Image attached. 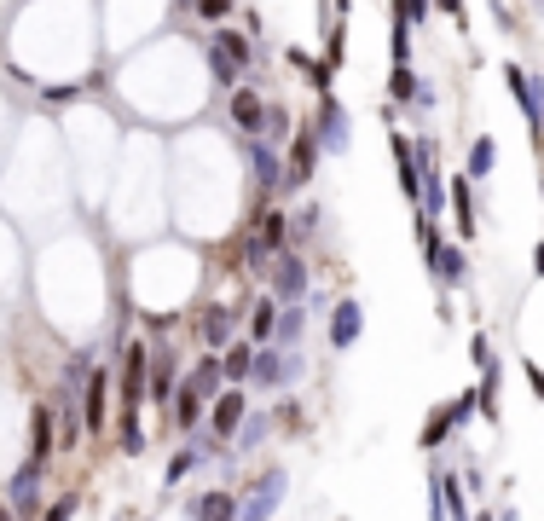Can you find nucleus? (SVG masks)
Here are the masks:
<instances>
[{
    "label": "nucleus",
    "mask_w": 544,
    "mask_h": 521,
    "mask_svg": "<svg viewBox=\"0 0 544 521\" xmlns=\"http://www.w3.org/2000/svg\"><path fill=\"white\" fill-rule=\"evenodd\" d=\"M249 58H255V41H249V35H237V29H227V24H220L215 35H209V75H215V82L227 87V93L244 82Z\"/></svg>",
    "instance_id": "f257e3e1"
},
{
    "label": "nucleus",
    "mask_w": 544,
    "mask_h": 521,
    "mask_svg": "<svg viewBox=\"0 0 544 521\" xmlns=\"http://www.w3.org/2000/svg\"><path fill=\"white\" fill-rule=\"evenodd\" d=\"M267 296H272L278 307H296L301 296H313V273H307V261H301V249H278V255H272Z\"/></svg>",
    "instance_id": "f03ea898"
},
{
    "label": "nucleus",
    "mask_w": 544,
    "mask_h": 521,
    "mask_svg": "<svg viewBox=\"0 0 544 521\" xmlns=\"http://www.w3.org/2000/svg\"><path fill=\"white\" fill-rule=\"evenodd\" d=\"M301 371H307V354L301 347H255V371H249V383L255 388H290L301 383Z\"/></svg>",
    "instance_id": "7ed1b4c3"
},
{
    "label": "nucleus",
    "mask_w": 544,
    "mask_h": 521,
    "mask_svg": "<svg viewBox=\"0 0 544 521\" xmlns=\"http://www.w3.org/2000/svg\"><path fill=\"white\" fill-rule=\"evenodd\" d=\"M475 412H481V400H475V388H463V394H458V400H446V406H435V412H428V417H423V435H418V440H423V452H440V446H446V440H452V435H458V429H463V423H469V417H475Z\"/></svg>",
    "instance_id": "20e7f679"
},
{
    "label": "nucleus",
    "mask_w": 544,
    "mask_h": 521,
    "mask_svg": "<svg viewBox=\"0 0 544 521\" xmlns=\"http://www.w3.org/2000/svg\"><path fill=\"white\" fill-rule=\"evenodd\" d=\"M146 371H151V342H122V366H116V400L122 412H139L146 406Z\"/></svg>",
    "instance_id": "39448f33"
},
{
    "label": "nucleus",
    "mask_w": 544,
    "mask_h": 521,
    "mask_svg": "<svg viewBox=\"0 0 544 521\" xmlns=\"http://www.w3.org/2000/svg\"><path fill=\"white\" fill-rule=\"evenodd\" d=\"M284 493H290V476H284V469H261V476L244 486V498H237V521H272Z\"/></svg>",
    "instance_id": "423d86ee"
},
{
    "label": "nucleus",
    "mask_w": 544,
    "mask_h": 521,
    "mask_svg": "<svg viewBox=\"0 0 544 521\" xmlns=\"http://www.w3.org/2000/svg\"><path fill=\"white\" fill-rule=\"evenodd\" d=\"M504 82L516 93L521 116H527V134H533V145H544V75H527L521 65H504Z\"/></svg>",
    "instance_id": "0eeeda50"
},
{
    "label": "nucleus",
    "mask_w": 544,
    "mask_h": 521,
    "mask_svg": "<svg viewBox=\"0 0 544 521\" xmlns=\"http://www.w3.org/2000/svg\"><path fill=\"white\" fill-rule=\"evenodd\" d=\"M267 93L261 87H249V82H237L232 93H227V116H232V128L244 134V139H261L267 134Z\"/></svg>",
    "instance_id": "6e6552de"
},
{
    "label": "nucleus",
    "mask_w": 544,
    "mask_h": 521,
    "mask_svg": "<svg viewBox=\"0 0 544 521\" xmlns=\"http://www.w3.org/2000/svg\"><path fill=\"white\" fill-rule=\"evenodd\" d=\"M313 134H318V151H330V156H348V145H354V122H348V105L336 99V93H325V99H318Z\"/></svg>",
    "instance_id": "1a4fd4ad"
},
{
    "label": "nucleus",
    "mask_w": 544,
    "mask_h": 521,
    "mask_svg": "<svg viewBox=\"0 0 544 521\" xmlns=\"http://www.w3.org/2000/svg\"><path fill=\"white\" fill-rule=\"evenodd\" d=\"M244 417H249V388H244V383H227V388L209 400V423H203V429H209L215 440H227V435L244 429Z\"/></svg>",
    "instance_id": "9d476101"
},
{
    "label": "nucleus",
    "mask_w": 544,
    "mask_h": 521,
    "mask_svg": "<svg viewBox=\"0 0 544 521\" xmlns=\"http://www.w3.org/2000/svg\"><path fill=\"white\" fill-rule=\"evenodd\" d=\"M359 330H365V307H359V296H336L330 313H325V342L336 347V354H348V347L359 342Z\"/></svg>",
    "instance_id": "9b49d317"
},
{
    "label": "nucleus",
    "mask_w": 544,
    "mask_h": 521,
    "mask_svg": "<svg viewBox=\"0 0 544 521\" xmlns=\"http://www.w3.org/2000/svg\"><path fill=\"white\" fill-rule=\"evenodd\" d=\"M174 388H180V354L174 342H151V371H146V400L151 406H168Z\"/></svg>",
    "instance_id": "f8f14e48"
},
{
    "label": "nucleus",
    "mask_w": 544,
    "mask_h": 521,
    "mask_svg": "<svg viewBox=\"0 0 544 521\" xmlns=\"http://www.w3.org/2000/svg\"><path fill=\"white\" fill-rule=\"evenodd\" d=\"M41 481H46V469L41 464H18V476L6 481V504H12V516L18 521H41Z\"/></svg>",
    "instance_id": "ddd939ff"
},
{
    "label": "nucleus",
    "mask_w": 544,
    "mask_h": 521,
    "mask_svg": "<svg viewBox=\"0 0 544 521\" xmlns=\"http://www.w3.org/2000/svg\"><path fill=\"white\" fill-rule=\"evenodd\" d=\"M290 163H284V192H301V185H313V174H318V134L313 128H296L290 139Z\"/></svg>",
    "instance_id": "4468645a"
},
{
    "label": "nucleus",
    "mask_w": 544,
    "mask_h": 521,
    "mask_svg": "<svg viewBox=\"0 0 544 521\" xmlns=\"http://www.w3.org/2000/svg\"><path fill=\"white\" fill-rule=\"evenodd\" d=\"M244 156H249V174H255V185L278 197V192H284V151L272 145V139H244Z\"/></svg>",
    "instance_id": "2eb2a0df"
},
{
    "label": "nucleus",
    "mask_w": 544,
    "mask_h": 521,
    "mask_svg": "<svg viewBox=\"0 0 544 521\" xmlns=\"http://www.w3.org/2000/svg\"><path fill=\"white\" fill-rule=\"evenodd\" d=\"M58 452V417H53V400H35L29 406V464H53Z\"/></svg>",
    "instance_id": "dca6fc26"
},
{
    "label": "nucleus",
    "mask_w": 544,
    "mask_h": 521,
    "mask_svg": "<svg viewBox=\"0 0 544 521\" xmlns=\"http://www.w3.org/2000/svg\"><path fill=\"white\" fill-rule=\"evenodd\" d=\"M423 261H428V273H435L440 290H458V284H469V255H463L458 244H428Z\"/></svg>",
    "instance_id": "f3484780"
},
{
    "label": "nucleus",
    "mask_w": 544,
    "mask_h": 521,
    "mask_svg": "<svg viewBox=\"0 0 544 521\" xmlns=\"http://www.w3.org/2000/svg\"><path fill=\"white\" fill-rule=\"evenodd\" d=\"M232 325H237V313L227 302H209L197 313V342H203V354H227L232 347Z\"/></svg>",
    "instance_id": "a211bd4d"
},
{
    "label": "nucleus",
    "mask_w": 544,
    "mask_h": 521,
    "mask_svg": "<svg viewBox=\"0 0 544 521\" xmlns=\"http://www.w3.org/2000/svg\"><path fill=\"white\" fill-rule=\"evenodd\" d=\"M168 423H174V435H197L203 423H209V400H203L191 383H180L174 400H168Z\"/></svg>",
    "instance_id": "6ab92c4d"
},
{
    "label": "nucleus",
    "mask_w": 544,
    "mask_h": 521,
    "mask_svg": "<svg viewBox=\"0 0 544 521\" xmlns=\"http://www.w3.org/2000/svg\"><path fill=\"white\" fill-rule=\"evenodd\" d=\"M110 388H116V376H110L105 366L87 376V388H82V417H87V435H105V423H110Z\"/></svg>",
    "instance_id": "aec40b11"
},
{
    "label": "nucleus",
    "mask_w": 544,
    "mask_h": 521,
    "mask_svg": "<svg viewBox=\"0 0 544 521\" xmlns=\"http://www.w3.org/2000/svg\"><path fill=\"white\" fill-rule=\"evenodd\" d=\"M180 383H191V388L203 394V400H215V394L227 388V359H220V354H197V359H191V371L180 376Z\"/></svg>",
    "instance_id": "412c9836"
},
{
    "label": "nucleus",
    "mask_w": 544,
    "mask_h": 521,
    "mask_svg": "<svg viewBox=\"0 0 544 521\" xmlns=\"http://www.w3.org/2000/svg\"><path fill=\"white\" fill-rule=\"evenodd\" d=\"M186 510H191V521H237V493H227V486H209V493H197Z\"/></svg>",
    "instance_id": "4be33fe9"
},
{
    "label": "nucleus",
    "mask_w": 544,
    "mask_h": 521,
    "mask_svg": "<svg viewBox=\"0 0 544 521\" xmlns=\"http://www.w3.org/2000/svg\"><path fill=\"white\" fill-rule=\"evenodd\" d=\"M446 203H452V215H458V238L469 244V238H475V192H469V174H458V180L446 185Z\"/></svg>",
    "instance_id": "5701e85b"
},
{
    "label": "nucleus",
    "mask_w": 544,
    "mask_h": 521,
    "mask_svg": "<svg viewBox=\"0 0 544 521\" xmlns=\"http://www.w3.org/2000/svg\"><path fill=\"white\" fill-rule=\"evenodd\" d=\"M267 440H272V417H267V412H249L244 429H237V440L227 446V457H249V452H261Z\"/></svg>",
    "instance_id": "b1692460"
},
{
    "label": "nucleus",
    "mask_w": 544,
    "mask_h": 521,
    "mask_svg": "<svg viewBox=\"0 0 544 521\" xmlns=\"http://www.w3.org/2000/svg\"><path fill=\"white\" fill-rule=\"evenodd\" d=\"M428 99H435V93L411 75V65H394L388 70V105H428Z\"/></svg>",
    "instance_id": "393cba45"
},
{
    "label": "nucleus",
    "mask_w": 544,
    "mask_h": 521,
    "mask_svg": "<svg viewBox=\"0 0 544 521\" xmlns=\"http://www.w3.org/2000/svg\"><path fill=\"white\" fill-rule=\"evenodd\" d=\"M272 255H278V249H272V244H261V238H244V244H237V266H244V273L249 278H261L267 284V273H272Z\"/></svg>",
    "instance_id": "a878e982"
},
{
    "label": "nucleus",
    "mask_w": 544,
    "mask_h": 521,
    "mask_svg": "<svg viewBox=\"0 0 544 521\" xmlns=\"http://www.w3.org/2000/svg\"><path fill=\"white\" fill-rule=\"evenodd\" d=\"M301 336H307V307H278V330H272V347H301Z\"/></svg>",
    "instance_id": "bb28decb"
},
{
    "label": "nucleus",
    "mask_w": 544,
    "mask_h": 521,
    "mask_svg": "<svg viewBox=\"0 0 544 521\" xmlns=\"http://www.w3.org/2000/svg\"><path fill=\"white\" fill-rule=\"evenodd\" d=\"M272 330H278V302H272V296H255V307H249V342L267 347Z\"/></svg>",
    "instance_id": "cd10ccee"
},
{
    "label": "nucleus",
    "mask_w": 544,
    "mask_h": 521,
    "mask_svg": "<svg viewBox=\"0 0 544 521\" xmlns=\"http://www.w3.org/2000/svg\"><path fill=\"white\" fill-rule=\"evenodd\" d=\"M255 238L272 244V249H290V215L272 203V209H261V220H255Z\"/></svg>",
    "instance_id": "c85d7f7f"
},
{
    "label": "nucleus",
    "mask_w": 544,
    "mask_h": 521,
    "mask_svg": "<svg viewBox=\"0 0 544 521\" xmlns=\"http://www.w3.org/2000/svg\"><path fill=\"white\" fill-rule=\"evenodd\" d=\"M290 65L301 70V75H307V82L318 87V99H325V93H330V82H336V70L325 65V58H313V53H301V46H290Z\"/></svg>",
    "instance_id": "c756f323"
},
{
    "label": "nucleus",
    "mask_w": 544,
    "mask_h": 521,
    "mask_svg": "<svg viewBox=\"0 0 544 521\" xmlns=\"http://www.w3.org/2000/svg\"><path fill=\"white\" fill-rule=\"evenodd\" d=\"M151 440H146V423H139V412H122V423H116V452L122 457H139Z\"/></svg>",
    "instance_id": "7c9ffc66"
},
{
    "label": "nucleus",
    "mask_w": 544,
    "mask_h": 521,
    "mask_svg": "<svg viewBox=\"0 0 544 521\" xmlns=\"http://www.w3.org/2000/svg\"><path fill=\"white\" fill-rule=\"evenodd\" d=\"M220 359H227V383H249V371H255V342H249V336L232 342Z\"/></svg>",
    "instance_id": "2f4dec72"
},
{
    "label": "nucleus",
    "mask_w": 544,
    "mask_h": 521,
    "mask_svg": "<svg viewBox=\"0 0 544 521\" xmlns=\"http://www.w3.org/2000/svg\"><path fill=\"white\" fill-rule=\"evenodd\" d=\"M492 168H499V139H475V145H469V168H463V174H469V180H487V174Z\"/></svg>",
    "instance_id": "473e14b6"
},
{
    "label": "nucleus",
    "mask_w": 544,
    "mask_h": 521,
    "mask_svg": "<svg viewBox=\"0 0 544 521\" xmlns=\"http://www.w3.org/2000/svg\"><path fill=\"white\" fill-rule=\"evenodd\" d=\"M191 12H197V18L209 24V29H220V24H227L232 12H237V0H191Z\"/></svg>",
    "instance_id": "72a5a7b5"
},
{
    "label": "nucleus",
    "mask_w": 544,
    "mask_h": 521,
    "mask_svg": "<svg viewBox=\"0 0 544 521\" xmlns=\"http://www.w3.org/2000/svg\"><path fill=\"white\" fill-rule=\"evenodd\" d=\"M267 139H272V145H278V139H296V122H290L284 105H267Z\"/></svg>",
    "instance_id": "f704fd0d"
},
{
    "label": "nucleus",
    "mask_w": 544,
    "mask_h": 521,
    "mask_svg": "<svg viewBox=\"0 0 544 521\" xmlns=\"http://www.w3.org/2000/svg\"><path fill=\"white\" fill-rule=\"evenodd\" d=\"M191 464H197V446H180V452L168 457V476H163V481H168V486H180V481L191 476Z\"/></svg>",
    "instance_id": "c9c22d12"
},
{
    "label": "nucleus",
    "mask_w": 544,
    "mask_h": 521,
    "mask_svg": "<svg viewBox=\"0 0 544 521\" xmlns=\"http://www.w3.org/2000/svg\"><path fill=\"white\" fill-rule=\"evenodd\" d=\"M76 510H82V493H58V498L41 510V521H70Z\"/></svg>",
    "instance_id": "e433bc0d"
},
{
    "label": "nucleus",
    "mask_w": 544,
    "mask_h": 521,
    "mask_svg": "<svg viewBox=\"0 0 544 521\" xmlns=\"http://www.w3.org/2000/svg\"><path fill=\"white\" fill-rule=\"evenodd\" d=\"M428 12H435L428 0H394V18H406L411 29H418V24H428Z\"/></svg>",
    "instance_id": "4c0bfd02"
},
{
    "label": "nucleus",
    "mask_w": 544,
    "mask_h": 521,
    "mask_svg": "<svg viewBox=\"0 0 544 521\" xmlns=\"http://www.w3.org/2000/svg\"><path fill=\"white\" fill-rule=\"evenodd\" d=\"M342 53H348V35H342V24L330 29V41H325V65L330 70H342Z\"/></svg>",
    "instance_id": "58836bf2"
},
{
    "label": "nucleus",
    "mask_w": 544,
    "mask_h": 521,
    "mask_svg": "<svg viewBox=\"0 0 544 521\" xmlns=\"http://www.w3.org/2000/svg\"><path fill=\"white\" fill-rule=\"evenodd\" d=\"M521 376H527V388H533V400L544 406V366L539 359H521Z\"/></svg>",
    "instance_id": "ea45409f"
},
{
    "label": "nucleus",
    "mask_w": 544,
    "mask_h": 521,
    "mask_svg": "<svg viewBox=\"0 0 544 521\" xmlns=\"http://www.w3.org/2000/svg\"><path fill=\"white\" fill-rule=\"evenodd\" d=\"M469 359H475V366H492L499 354H492V342H487V336H475V342H469Z\"/></svg>",
    "instance_id": "a19ab883"
},
{
    "label": "nucleus",
    "mask_w": 544,
    "mask_h": 521,
    "mask_svg": "<svg viewBox=\"0 0 544 521\" xmlns=\"http://www.w3.org/2000/svg\"><path fill=\"white\" fill-rule=\"evenodd\" d=\"M313 232H318V209H301V220H296V244L313 238Z\"/></svg>",
    "instance_id": "79ce46f5"
},
{
    "label": "nucleus",
    "mask_w": 544,
    "mask_h": 521,
    "mask_svg": "<svg viewBox=\"0 0 544 521\" xmlns=\"http://www.w3.org/2000/svg\"><path fill=\"white\" fill-rule=\"evenodd\" d=\"M428 6H435V12H446V18H452V24L463 29V0H428Z\"/></svg>",
    "instance_id": "37998d69"
},
{
    "label": "nucleus",
    "mask_w": 544,
    "mask_h": 521,
    "mask_svg": "<svg viewBox=\"0 0 544 521\" xmlns=\"http://www.w3.org/2000/svg\"><path fill=\"white\" fill-rule=\"evenodd\" d=\"M533 273L544 278V238H539V249H533Z\"/></svg>",
    "instance_id": "c03bdc74"
},
{
    "label": "nucleus",
    "mask_w": 544,
    "mask_h": 521,
    "mask_svg": "<svg viewBox=\"0 0 544 521\" xmlns=\"http://www.w3.org/2000/svg\"><path fill=\"white\" fill-rule=\"evenodd\" d=\"M0 521H18V516H12V504H6V498H0Z\"/></svg>",
    "instance_id": "a18cd8bd"
},
{
    "label": "nucleus",
    "mask_w": 544,
    "mask_h": 521,
    "mask_svg": "<svg viewBox=\"0 0 544 521\" xmlns=\"http://www.w3.org/2000/svg\"><path fill=\"white\" fill-rule=\"evenodd\" d=\"M499 521H521V516H516V510H509V504H504V510H499Z\"/></svg>",
    "instance_id": "49530a36"
},
{
    "label": "nucleus",
    "mask_w": 544,
    "mask_h": 521,
    "mask_svg": "<svg viewBox=\"0 0 544 521\" xmlns=\"http://www.w3.org/2000/svg\"><path fill=\"white\" fill-rule=\"evenodd\" d=\"M336 6H342V12H348V6H354V0H336Z\"/></svg>",
    "instance_id": "de8ad7c7"
},
{
    "label": "nucleus",
    "mask_w": 544,
    "mask_h": 521,
    "mask_svg": "<svg viewBox=\"0 0 544 521\" xmlns=\"http://www.w3.org/2000/svg\"><path fill=\"white\" fill-rule=\"evenodd\" d=\"M475 521H499V516H475Z\"/></svg>",
    "instance_id": "09e8293b"
}]
</instances>
